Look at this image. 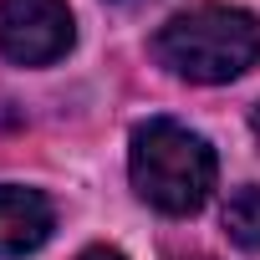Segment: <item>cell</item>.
Listing matches in <instances>:
<instances>
[{
  "label": "cell",
  "instance_id": "obj_1",
  "mask_svg": "<svg viewBox=\"0 0 260 260\" xmlns=\"http://www.w3.org/2000/svg\"><path fill=\"white\" fill-rule=\"evenodd\" d=\"M214 148L194 133V127L174 117H148L133 127V148H127V179H133L138 199L153 204L158 214H199L209 189H214Z\"/></svg>",
  "mask_w": 260,
  "mask_h": 260
},
{
  "label": "cell",
  "instance_id": "obj_2",
  "mask_svg": "<svg viewBox=\"0 0 260 260\" xmlns=\"http://www.w3.org/2000/svg\"><path fill=\"white\" fill-rule=\"evenodd\" d=\"M260 56V26L240 6H194L174 21L158 26L153 36V61L169 67L184 82H235L255 67Z\"/></svg>",
  "mask_w": 260,
  "mask_h": 260
},
{
  "label": "cell",
  "instance_id": "obj_3",
  "mask_svg": "<svg viewBox=\"0 0 260 260\" xmlns=\"http://www.w3.org/2000/svg\"><path fill=\"white\" fill-rule=\"evenodd\" d=\"M67 0H0V56L16 67H51L72 51Z\"/></svg>",
  "mask_w": 260,
  "mask_h": 260
},
{
  "label": "cell",
  "instance_id": "obj_4",
  "mask_svg": "<svg viewBox=\"0 0 260 260\" xmlns=\"http://www.w3.org/2000/svg\"><path fill=\"white\" fill-rule=\"evenodd\" d=\"M56 209L41 189L0 184V255H31L51 240Z\"/></svg>",
  "mask_w": 260,
  "mask_h": 260
},
{
  "label": "cell",
  "instance_id": "obj_5",
  "mask_svg": "<svg viewBox=\"0 0 260 260\" xmlns=\"http://www.w3.org/2000/svg\"><path fill=\"white\" fill-rule=\"evenodd\" d=\"M224 235L240 245V250H260V189L255 184H240L230 199H224V214H219Z\"/></svg>",
  "mask_w": 260,
  "mask_h": 260
},
{
  "label": "cell",
  "instance_id": "obj_6",
  "mask_svg": "<svg viewBox=\"0 0 260 260\" xmlns=\"http://www.w3.org/2000/svg\"><path fill=\"white\" fill-rule=\"evenodd\" d=\"M77 260H122V255H117L112 245H92V250H82Z\"/></svg>",
  "mask_w": 260,
  "mask_h": 260
},
{
  "label": "cell",
  "instance_id": "obj_7",
  "mask_svg": "<svg viewBox=\"0 0 260 260\" xmlns=\"http://www.w3.org/2000/svg\"><path fill=\"white\" fill-rule=\"evenodd\" d=\"M250 127H255V138H260V107H255V112H250Z\"/></svg>",
  "mask_w": 260,
  "mask_h": 260
},
{
  "label": "cell",
  "instance_id": "obj_8",
  "mask_svg": "<svg viewBox=\"0 0 260 260\" xmlns=\"http://www.w3.org/2000/svg\"><path fill=\"white\" fill-rule=\"evenodd\" d=\"M199 260H204V255H199Z\"/></svg>",
  "mask_w": 260,
  "mask_h": 260
}]
</instances>
